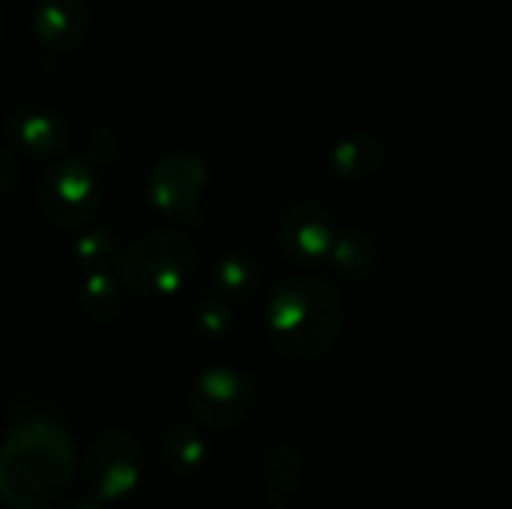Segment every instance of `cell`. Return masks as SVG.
<instances>
[{
	"instance_id": "obj_10",
	"label": "cell",
	"mask_w": 512,
	"mask_h": 509,
	"mask_svg": "<svg viewBox=\"0 0 512 509\" xmlns=\"http://www.w3.org/2000/svg\"><path fill=\"white\" fill-rule=\"evenodd\" d=\"M306 456L297 441H276L261 459V495L267 509H294L303 495Z\"/></svg>"
},
{
	"instance_id": "obj_19",
	"label": "cell",
	"mask_w": 512,
	"mask_h": 509,
	"mask_svg": "<svg viewBox=\"0 0 512 509\" xmlns=\"http://www.w3.org/2000/svg\"><path fill=\"white\" fill-rule=\"evenodd\" d=\"M15 183V156L0 144V192H6Z\"/></svg>"
},
{
	"instance_id": "obj_5",
	"label": "cell",
	"mask_w": 512,
	"mask_h": 509,
	"mask_svg": "<svg viewBox=\"0 0 512 509\" xmlns=\"http://www.w3.org/2000/svg\"><path fill=\"white\" fill-rule=\"evenodd\" d=\"M144 471V453L135 435L123 429L99 432L84 453V483L102 504L129 498Z\"/></svg>"
},
{
	"instance_id": "obj_18",
	"label": "cell",
	"mask_w": 512,
	"mask_h": 509,
	"mask_svg": "<svg viewBox=\"0 0 512 509\" xmlns=\"http://www.w3.org/2000/svg\"><path fill=\"white\" fill-rule=\"evenodd\" d=\"M195 324H198V333L219 342L225 339L231 330H234V309H231V300L210 291L201 303H198V312H195Z\"/></svg>"
},
{
	"instance_id": "obj_14",
	"label": "cell",
	"mask_w": 512,
	"mask_h": 509,
	"mask_svg": "<svg viewBox=\"0 0 512 509\" xmlns=\"http://www.w3.org/2000/svg\"><path fill=\"white\" fill-rule=\"evenodd\" d=\"M207 438L198 426L192 423H177L165 432L159 444V459L162 468L174 477H195L207 465Z\"/></svg>"
},
{
	"instance_id": "obj_1",
	"label": "cell",
	"mask_w": 512,
	"mask_h": 509,
	"mask_svg": "<svg viewBox=\"0 0 512 509\" xmlns=\"http://www.w3.org/2000/svg\"><path fill=\"white\" fill-rule=\"evenodd\" d=\"M75 477V444L51 420H27L0 444V498L12 509H48Z\"/></svg>"
},
{
	"instance_id": "obj_4",
	"label": "cell",
	"mask_w": 512,
	"mask_h": 509,
	"mask_svg": "<svg viewBox=\"0 0 512 509\" xmlns=\"http://www.w3.org/2000/svg\"><path fill=\"white\" fill-rule=\"evenodd\" d=\"M186 408L201 429H237L258 408V384L237 366H210L186 387Z\"/></svg>"
},
{
	"instance_id": "obj_11",
	"label": "cell",
	"mask_w": 512,
	"mask_h": 509,
	"mask_svg": "<svg viewBox=\"0 0 512 509\" xmlns=\"http://www.w3.org/2000/svg\"><path fill=\"white\" fill-rule=\"evenodd\" d=\"M30 24L45 51L69 54L87 33V9L81 0H39Z\"/></svg>"
},
{
	"instance_id": "obj_15",
	"label": "cell",
	"mask_w": 512,
	"mask_h": 509,
	"mask_svg": "<svg viewBox=\"0 0 512 509\" xmlns=\"http://www.w3.org/2000/svg\"><path fill=\"white\" fill-rule=\"evenodd\" d=\"M78 303L87 321L93 324H111L120 309H123V291L120 282L111 276L108 267H96V270H84L81 279V291H78Z\"/></svg>"
},
{
	"instance_id": "obj_17",
	"label": "cell",
	"mask_w": 512,
	"mask_h": 509,
	"mask_svg": "<svg viewBox=\"0 0 512 509\" xmlns=\"http://www.w3.org/2000/svg\"><path fill=\"white\" fill-rule=\"evenodd\" d=\"M117 240L111 231L105 228H90L84 231L75 243H72V258L78 261V267L84 270H96V267H108V261L117 258Z\"/></svg>"
},
{
	"instance_id": "obj_7",
	"label": "cell",
	"mask_w": 512,
	"mask_h": 509,
	"mask_svg": "<svg viewBox=\"0 0 512 509\" xmlns=\"http://www.w3.org/2000/svg\"><path fill=\"white\" fill-rule=\"evenodd\" d=\"M207 186V165L201 156L177 150L162 156L147 174V198L150 204L171 219H186L192 225L201 222L198 201Z\"/></svg>"
},
{
	"instance_id": "obj_12",
	"label": "cell",
	"mask_w": 512,
	"mask_h": 509,
	"mask_svg": "<svg viewBox=\"0 0 512 509\" xmlns=\"http://www.w3.org/2000/svg\"><path fill=\"white\" fill-rule=\"evenodd\" d=\"M378 258H381L378 237L366 225H351L345 231H336V240L327 255V261L336 267V273L351 282L369 279L378 267Z\"/></svg>"
},
{
	"instance_id": "obj_13",
	"label": "cell",
	"mask_w": 512,
	"mask_h": 509,
	"mask_svg": "<svg viewBox=\"0 0 512 509\" xmlns=\"http://www.w3.org/2000/svg\"><path fill=\"white\" fill-rule=\"evenodd\" d=\"M384 165V144L372 132H354L333 144L330 171L342 180H369Z\"/></svg>"
},
{
	"instance_id": "obj_8",
	"label": "cell",
	"mask_w": 512,
	"mask_h": 509,
	"mask_svg": "<svg viewBox=\"0 0 512 509\" xmlns=\"http://www.w3.org/2000/svg\"><path fill=\"white\" fill-rule=\"evenodd\" d=\"M336 219L318 201H297L279 219V246L297 267H318L327 261L336 240Z\"/></svg>"
},
{
	"instance_id": "obj_2",
	"label": "cell",
	"mask_w": 512,
	"mask_h": 509,
	"mask_svg": "<svg viewBox=\"0 0 512 509\" xmlns=\"http://www.w3.org/2000/svg\"><path fill=\"white\" fill-rule=\"evenodd\" d=\"M345 327V306L333 282L294 276L282 282L267 306V336L279 357L315 363L333 351Z\"/></svg>"
},
{
	"instance_id": "obj_3",
	"label": "cell",
	"mask_w": 512,
	"mask_h": 509,
	"mask_svg": "<svg viewBox=\"0 0 512 509\" xmlns=\"http://www.w3.org/2000/svg\"><path fill=\"white\" fill-rule=\"evenodd\" d=\"M117 276L138 297H174L198 264V246L183 231H150L117 252Z\"/></svg>"
},
{
	"instance_id": "obj_16",
	"label": "cell",
	"mask_w": 512,
	"mask_h": 509,
	"mask_svg": "<svg viewBox=\"0 0 512 509\" xmlns=\"http://www.w3.org/2000/svg\"><path fill=\"white\" fill-rule=\"evenodd\" d=\"M213 291L234 300V297H246L258 288V264L252 261V255L246 252H225L216 264H213Z\"/></svg>"
},
{
	"instance_id": "obj_6",
	"label": "cell",
	"mask_w": 512,
	"mask_h": 509,
	"mask_svg": "<svg viewBox=\"0 0 512 509\" xmlns=\"http://www.w3.org/2000/svg\"><path fill=\"white\" fill-rule=\"evenodd\" d=\"M39 207L51 225L81 228L102 207V180L87 159H63L42 177Z\"/></svg>"
},
{
	"instance_id": "obj_20",
	"label": "cell",
	"mask_w": 512,
	"mask_h": 509,
	"mask_svg": "<svg viewBox=\"0 0 512 509\" xmlns=\"http://www.w3.org/2000/svg\"><path fill=\"white\" fill-rule=\"evenodd\" d=\"M60 509H105V504L93 495V492H87V495H72V498H66Z\"/></svg>"
},
{
	"instance_id": "obj_9",
	"label": "cell",
	"mask_w": 512,
	"mask_h": 509,
	"mask_svg": "<svg viewBox=\"0 0 512 509\" xmlns=\"http://www.w3.org/2000/svg\"><path fill=\"white\" fill-rule=\"evenodd\" d=\"M6 132H9V141L18 150L33 153V156H54L72 138L69 120L60 111H54L48 105H39V102L18 105L9 114Z\"/></svg>"
}]
</instances>
